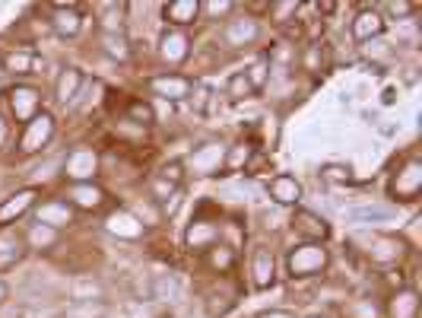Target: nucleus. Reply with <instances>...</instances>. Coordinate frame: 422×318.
I'll list each match as a JSON object with an SVG mask.
<instances>
[{"mask_svg": "<svg viewBox=\"0 0 422 318\" xmlns=\"http://www.w3.org/2000/svg\"><path fill=\"white\" fill-rule=\"evenodd\" d=\"M328 267V248L318 242H305L289 252V274L292 277H311Z\"/></svg>", "mask_w": 422, "mask_h": 318, "instance_id": "1", "label": "nucleus"}, {"mask_svg": "<svg viewBox=\"0 0 422 318\" xmlns=\"http://www.w3.org/2000/svg\"><path fill=\"white\" fill-rule=\"evenodd\" d=\"M54 137V118L48 112H38L32 121L23 124V137H19V153H42V147H48V140Z\"/></svg>", "mask_w": 422, "mask_h": 318, "instance_id": "2", "label": "nucleus"}, {"mask_svg": "<svg viewBox=\"0 0 422 318\" xmlns=\"http://www.w3.org/2000/svg\"><path fill=\"white\" fill-rule=\"evenodd\" d=\"M419 191H422V162L406 159L404 169L397 172V179L391 181V194L397 201H416Z\"/></svg>", "mask_w": 422, "mask_h": 318, "instance_id": "3", "label": "nucleus"}, {"mask_svg": "<svg viewBox=\"0 0 422 318\" xmlns=\"http://www.w3.org/2000/svg\"><path fill=\"white\" fill-rule=\"evenodd\" d=\"M194 80L188 77H178V73H168V77H153L149 80V90L156 92V96L162 99H172V102H181V99H188L190 92H194Z\"/></svg>", "mask_w": 422, "mask_h": 318, "instance_id": "4", "label": "nucleus"}, {"mask_svg": "<svg viewBox=\"0 0 422 318\" xmlns=\"http://www.w3.org/2000/svg\"><path fill=\"white\" fill-rule=\"evenodd\" d=\"M292 226L298 229V235H302L305 242H318V245H321V242L330 235L328 220H324V216H318V213H311V211H298L296 220H292Z\"/></svg>", "mask_w": 422, "mask_h": 318, "instance_id": "5", "label": "nucleus"}, {"mask_svg": "<svg viewBox=\"0 0 422 318\" xmlns=\"http://www.w3.org/2000/svg\"><path fill=\"white\" fill-rule=\"evenodd\" d=\"M267 191L280 207H298V201H302V185L292 175H274L267 181Z\"/></svg>", "mask_w": 422, "mask_h": 318, "instance_id": "6", "label": "nucleus"}, {"mask_svg": "<svg viewBox=\"0 0 422 318\" xmlns=\"http://www.w3.org/2000/svg\"><path fill=\"white\" fill-rule=\"evenodd\" d=\"M190 162H194V172L197 175H216L226 162V150L220 144H203L190 153Z\"/></svg>", "mask_w": 422, "mask_h": 318, "instance_id": "7", "label": "nucleus"}, {"mask_svg": "<svg viewBox=\"0 0 422 318\" xmlns=\"http://www.w3.org/2000/svg\"><path fill=\"white\" fill-rule=\"evenodd\" d=\"M384 16H381V10L375 6H369V10H362L356 19H352V38L356 42H372V38H378L381 32H384Z\"/></svg>", "mask_w": 422, "mask_h": 318, "instance_id": "8", "label": "nucleus"}, {"mask_svg": "<svg viewBox=\"0 0 422 318\" xmlns=\"http://www.w3.org/2000/svg\"><path fill=\"white\" fill-rule=\"evenodd\" d=\"M257 36H261V26L254 23V19H232V23L222 29V42L232 45V48H244V45L257 42Z\"/></svg>", "mask_w": 422, "mask_h": 318, "instance_id": "9", "label": "nucleus"}, {"mask_svg": "<svg viewBox=\"0 0 422 318\" xmlns=\"http://www.w3.org/2000/svg\"><path fill=\"white\" fill-rule=\"evenodd\" d=\"M10 105H13L16 121H32L38 115L42 99H38V90H32V86H16V90L10 92Z\"/></svg>", "mask_w": 422, "mask_h": 318, "instance_id": "10", "label": "nucleus"}, {"mask_svg": "<svg viewBox=\"0 0 422 318\" xmlns=\"http://www.w3.org/2000/svg\"><path fill=\"white\" fill-rule=\"evenodd\" d=\"M51 29L58 32V36H64V38H73L80 29H83V16H80V10L73 4H60V6H54V16H51Z\"/></svg>", "mask_w": 422, "mask_h": 318, "instance_id": "11", "label": "nucleus"}, {"mask_svg": "<svg viewBox=\"0 0 422 318\" xmlns=\"http://www.w3.org/2000/svg\"><path fill=\"white\" fill-rule=\"evenodd\" d=\"M105 226H108V233H114V235H121V239L134 242V239H140V235H143V226H146V223L137 220L131 211H118V213L108 216Z\"/></svg>", "mask_w": 422, "mask_h": 318, "instance_id": "12", "label": "nucleus"}, {"mask_svg": "<svg viewBox=\"0 0 422 318\" xmlns=\"http://www.w3.org/2000/svg\"><path fill=\"white\" fill-rule=\"evenodd\" d=\"M80 90H83V73L77 70V67H67V70H60L58 77V86H54V96H58L60 105H73L80 96Z\"/></svg>", "mask_w": 422, "mask_h": 318, "instance_id": "13", "label": "nucleus"}, {"mask_svg": "<svg viewBox=\"0 0 422 318\" xmlns=\"http://www.w3.org/2000/svg\"><path fill=\"white\" fill-rule=\"evenodd\" d=\"M188 51H190V38L181 29H172V32H166V36H162L159 54L168 60V64H181V60L188 58Z\"/></svg>", "mask_w": 422, "mask_h": 318, "instance_id": "14", "label": "nucleus"}, {"mask_svg": "<svg viewBox=\"0 0 422 318\" xmlns=\"http://www.w3.org/2000/svg\"><path fill=\"white\" fill-rule=\"evenodd\" d=\"M64 172L77 181H90L95 175V153L92 150H73L64 162Z\"/></svg>", "mask_w": 422, "mask_h": 318, "instance_id": "15", "label": "nucleus"}, {"mask_svg": "<svg viewBox=\"0 0 422 318\" xmlns=\"http://www.w3.org/2000/svg\"><path fill=\"white\" fill-rule=\"evenodd\" d=\"M251 274H254V287H261V290H267L270 283H274L276 261H274V252H270V248H257V252H254Z\"/></svg>", "mask_w": 422, "mask_h": 318, "instance_id": "16", "label": "nucleus"}, {"mask_svg": "<svg viewBox=\"0 0 422 318\" xmlns=\"http://www.w3.org/2000/svg\"><path fill=\"white\" fill-rule=\"evenodd\" d=\"M162 13L172 26H194V19L200 16V4L197 0H172V4L162 6Z\"/></svg>", "mask_w": 422, "mask_h": 318, "instance_id": "17", "label": "nucleus"}, {"mask_svg": "<svg viewBox=\"0 0 422 318\" xmlns=\"http://www.w3.org/2000/svg\"><path fill=\"white\" fill-rule=\"evenodd\" d=\"M70 201L77 207H83V211H99L102 201H105V191L99 185H92V181H77L70 188Z\"/></svg>", "mask_w": 422, "mask_h": 318, "instance_id": "18", "label": "nucleus"}, {"mask_svg": "<svg viewBox=\"0 0 422 318\" xmlns=\"http://www.w3.org/2000/svg\"><path fill=\"white\" fill-rule=\"evenodd\" d=\"M70 220H73V211L64 201H45V204L38 207V223H45V226H51V229L67 226Z\"/></svg>", "mask_w": 422, "mask_h": 318, "instance_id": "19", "label": "nucleus"}, {"mask_svg": "<svg viewBox=\"0 0 422 318\" xmlns=\"http://www.w3.org/2000/svg\"><path fill=\"white\" fill-rule=\"evenodd\" d=\"M32 201H36V191H32V188H23V191H16L13 198H6V204L0 207V226L16 220V216H23L32 207Z\"/></svg>", "mask_w": 422, "mask_h": 318, "instance_id": "20", "label": "nucleus"}, {"mask_svg": "<svg viewBox=\"0 0 422 318\" xmlns=\"http://www.w3.org/2000/svg\"><path fill=\"white\" fill-rule=\"evenodd\" d=\"M99 45L112 60H121V64H124V60L131 58V42L124 38V32H102Z\"/></svg>", "mask_w": 422, "mask_h": 318, "instance_id": "21", "label": "nucleus"}, {"mask_svg": "<svg viewBox=\"0 0 422 318\" xmlns=\"http://www.w3.org/2000/svg\"><path fill=\"white\" fill-rule=\"evenodd\" d=\"M23 248H26V242L19 239V235L0 233V270H6V267L16 265V261L23 258Z\"/></svg>", "mask_w": 422, "mask_h": 318, "instance_id": "22", "label": "nucleus"}, {"mask_svg": "<svg viewBox=\"0 0 422 318\" xmlns=\"http://www.w3.org/2000/svg\"><path fill=\"white\" fill-rule=\"evenodd\" d=\"M369 255L381 265H387V261H397L400 258V239H394V235H375V242L369 245Z\"/></svg>", "mask_w": 422, "mask_h": 318, "instance_id": "23", "label": "nucleus"}, {"mask_svg": "<svg viewBox=\"0 0 422 318\" xmlns=\"http://www.w3.org/2000/svg\"><path fill=\"white\" fill-rule=\"evenodd\" d=\"M64 318H108V302H102V300H77L73 306H67Z\"/></svg>", "mask_w": 422, "mask_h": 318, "instance_id": "24", "label": "nucleus"}, {"mask_svg": "<svg viewBox=\"0 0 422 318\" xmlns=\"http://www.w3.org/2000/svg\"><path fill=\"white\" fill-rule=\"evenodd\" d=\"M350 220L356 223H372V226H378V223H391L397 220V211L394 207H356V211H350Z\"/></svg>", "mask_w": 422, "mask_h": 318, "instance_id": "25", "label": "nucleus"}, {"mask_svg": "<svg viewBox=\"0 0 422 318\" xmlns=\"http://www.w3.org/2000/svg\"><path fill=\"white\" fill-rule=\"evenodd\" d=\"M419 315V296L413 290H404L391 300V318H416Z\"/></svg>", "mask_w": 422, "mask_h": 318, "instance_id": "26", "label": "nucleus"}, {"mask_svg": "<svg viewBox=\"0 0 422 318\" xmlns=\"http://www.w3.org/2000/svg\"><path fill=\"white\" fill-rule=\"evenodd\" d=\"M235 296L238 293L232 287H222V293H220V290H213V293L207 296V312L210 315H226L229 309L235 306Z\"/></svg>", "mask_w": 422, "mask_h": 318, "instance_id": "27", "label": "nucleus"}, {"mask_svg": "<svg viewBox=\"0 0 422 318\" xmlns=\"http://www.w3.org/2000/svg\"><path fill=\"white\" fill-rule=\"evenodd\" d=\"M38 60H36V54L32 51H10L4 58V67H6V73H32V67H36Z\"/></svg>", "mask_w": 422, "mask_h": 318, "instance_id": "28", "label": "nucleus"}, {"mask_svg": "<svg viewBox=\"0 0 422 318\" xmlns=\"http://www.w3.org/2000/svg\"><path fill=\"white\" fill-rule=\"evenodd\" d=\"M124 13H127V6H121V4H105L102 6V32H121V26H124Z\"/></svg>", "mask_w": 422, "mask_h": 318, "instance_id": "29", "label": "nucleus"}, {"mask_svg": "<svg viewBox=\"0 0 422 318\" xmlns=\"http://www.w3.org/2000/svg\"><path fill=\"white\" fill-rule=\"evenodd\" d=\"M54 242H58V229L45 226V223H36V226L29 229V245L32 248H51Z\"/></svg>", "mask_w": 422, "mask_h": 318, "instance_id": "30", "label": "nucleus"}, {"mask_svg": "<svg viewBox=\"0 0 422 318\" xmlns=\"http://www.w3.org/2000/svg\"><path fill=\"white\" fill-rule=\"evenodd\" d=\"M267 73H270V60H267V58H257L254 64H251L248 70H244V77H248L251 90L261 92V90H264V83H267Z\"/></svg>", "mask_w": 422, "mask_h": 318, "instance_id": "31", "label": "nucleus"}, {"mask_svg": "<svg viewBox=\"0 0 422 318\" xmlns=\"http://www.w3.org/2000/svg\"><path fill=\"white\" fill-rule=\"evenodd\" d=\"M251 153H254V150H251V144H244V140H242V144H235L232 150L226 153V162H222V166H226L229 172H235V169H244V166L251 162Z\"/></svg>", "mask_w": 422, "mask_h": 318, "instance_id": "32", "label": "nucleus"}, {"mask_svg": "<svg viewBox=\"0 0 422 318\" xmlns=\"http://www.w3.org/2000/svg\"><path fill=\"white\" fill-rule=\"evenodd\" d=\"M149 293H153L156 300H178L181 287H178V280H175V277H156V283H153V290H149Z\"/></svg>", "mask_w": 422, "mask_h": 318, "instance_id": "33", "label": "nucleus"}, {"mask_svg": "<svg viewBox=\"0 0 422 318\" xmlns=\"http://www.w3.org/2000/svg\"><path fill=\"white\" fill-rule=\"evenodd\" d=\"M321 179L330 181V185H346V181L352 179V172L343 162H328V166H321Z\"/></svg>", "mask_w": 422, "mask_h": 318, "instance_id": "34", "label": "nucleus"}, {"mask_svg": "<svg viewBox=\"0 0 422 318\" xmlns=\"http://www.w3.org/2000/svg\"><path fill=\"white\" fill-rule=\"evenodd\" d=\"M226 92L232 99H248V96H254V90H251V83H248V77H244V70H238L229 77V83H226Z\"/></svg>", "mask_w": 422, "mask_h": 318, "instance_id": "35", "label": "nucleus"}, {"mask_svg": "<svg viewBox=\"0 0 422 318\" xmlns=\"http://www.w3.org/2000/svg\"><path fill=\"white\" fill-rule=\"evenodd\" d=\"M216 226H210V223H197V226H190V233H188V242L194 248H203L207 245V242H213L216 239Z\"/></svg>", "mask_w": 422, "mask_h": 318, "instance_id": "36", "label": "nucleus"}, {"mask_svg": "<svg viewBox=\"0 0 422 318\" xmlns=\"http://www.w3.org/2000/svg\"><path fill=\"white\" fill-rule=\"evenodd\" d=\"M232 252H229V248L226 245H213V248H210V265H213L216 270H229V267H232Z\"/></svg>", "mask_w": 422, "mask_h": 318, "instance_id": "37", "label": "nucleus"}, {"mask_svg": "<svg viewBox=\"0 0 422 318\" xmlns=\"http://www.w3.org/2000/svg\"><path fill=\"white\" fill-rule=\"evenodd\" d=\"M181 172H185V166H181V162H166L159 175H162V181H168V185L178 188L181 185Z\"/></svg>", "mask_w": 422, "mask_h": 318, "instance_id": "38", "label": "nucleus"}, {"mask_svg": "<svg viewBox=\"0 0 422 318\" xmlns=\"http://www.w3.org/2000/svg\"><path fill=\"white\" fill-rule=\"evenodd\" d=\"M131 118L134 121H143V124H153L156 115H153V108H149L146 102H131Z\"/></svg>", "mask_w": 422, "mask_h": 318, "instance_id": "39", "label": "nucleus"}, {"mask_svg": "<svg viewBox=\"0 0 422 318\" xmlns=\"http://www.w3.org/2000/svg\"><path fill=\"white\" fill-rule=\"evenodd\" d=\"M289 13H298L296 0H289V4H270V16H276L280 23H286V16H289Z\"/></svg>", "mask_w": 422, "mask_h": 318, "instance_id": "40", "label": "nucleus"}, {"mask_svg": "<svg viewBox=\"0 0 422 318\" xmlns=\"http://www.w3.org/2000/svg\"><path fill=\"white\" fill-rule=\"evenodd\" d=\"M153 188H156V201H159V204H162V201H168L175 191H178V188H175V185H168V181H162V179L156 181Z\"/></svg>", "mask_w": 422, "mask_h": 318, "instance_id": "41", "label": "nucleus"}, {"mask_svg": "<svg viewBox=\"0 0 422 318\" xmlns=\"http://www.w3.org/2000/svg\"><path fill=\"white\" fill-rule=\"evenodd\" d=\"M181 194H185V191L178 188V191H175L168 201H162V211H166L168 216H175V213H178V207H181Z\"/></svg>", "mask_w": 422, "mask_h": 318, "instance_id": "42", "label": "nucleus"}, {"mask_svg": "<svg viewBox=\"0 0 422 318\" xmlns=\"http://www.w3.org/2000/svg\"><path fill=\"white\" fill-rule=\"evenodd\" d=\"M384 10L391 13V16H410L416 6H413V4H384Z\"/></svg>", "mask_w": 422, "mask_h": 318, "instance_id": "43", "label": "nucleus"}, {"mask_svg": "<svg viewBox=\"0 0 422 318\" xmlns=\"http://www.w3.org/2000/svg\"><path fill=\"white\" fill-rule=\"evenodd\" d=\"M200 10H207L210 16H222V13H232L235 6L232 4H207V6H200Z\"/></svg>", "mask_w": 422, "mask_h": 318, "instance_id": "44", "label": "nucleus"}, {"mask_svg": "<svg viewBox=\"0 0 422 318\" xmlns=\"http://www.w3.org/2000/svg\"><path fill=\"white\" fill-rule=\"evenodd\" d=\"M0 318H26V312L19 306H13V302H4L0 306Z\"/></svg>", "mask_w": 422, "mask_h": 318, "instance_id": "45", "label": "nucleus"}, {"mask_svg": "<svg viewBox=\"0 0 422 318\" xmlns=\"http://www.w3.org/2000/svg\"><path fill=\"white\" fill-rule=\"evenodd\" d=\"M381 102H384V105H394V102H397V90H394V86H387V90L381 92Z\"/></svg>", "mask_w": 422, "mask_h": 318, "instance_id": "46", "label": "nucleus"}, {"mask_svg": "<svg viewBox=\"0 0 422 318\" xmlns=\"http://www.w3.org/2000/svg\"><path fill=\"white\" fill-rule=\"evenodd\" d=\"M6 137H10V124H6V121L0 118V147L6 144Z\"/></svg>", "mask_w": 422, "mask_h": 318, "instance_id": "47", "label": "nucleus"}, {"mask_svg": "<svg viewBox=\"0 0 422 318\" xmlns=\"http://www.w3.org/2000/svg\"><path fill=\"white\" fill-rule=\"evenodd\" d=\"M378 131H381V134H384V137H394V134H397V127H394V124H391V121H384V124H381V127H378Z\"/></svg>", "mask_w": 422, "mask_h": 318, "instance_id": "48", "label": "nucleus"}, {"mask_svg": "<svg viewBox=\"0 0 422 318\" xmlns=\"http://www.w3.org/2000/svg\"><path fill=\"white\" fill-rule=\"evenodd\" d=\"M261 318H292L289 312H264Z\"/></svg>", "mask_w": 422, "mask_h": 318, "instance_id": "49", "label": "nucleus"}, {"mask_svg": "<svg viewBox=\"0 0 422 318\" xmlns=\"http://www.w3.org/2000/svg\"><path fill=\"white\" fill-rule=\"evenodd\" d=\"M6 293H10V290H6V283L0 280V306H4V302H6Z\"/></svg>", "mask_w": 422, "mask_h": 318, "instance_id": "50", "label": "nucleus"}, {"mask_svg": "<svg viewBox=\"0 0 422 318\" xmlns=\"http://www.w3.org/2000/svg\"><path fill=\"white\" fill-rule=\"evenodd\" d=\"M311 318H324V315H311Z\"/></svg>", "mask_w": 422, "mask_h": 318, "instance_id": "51", "label": "nucleus"}]
</instances>
